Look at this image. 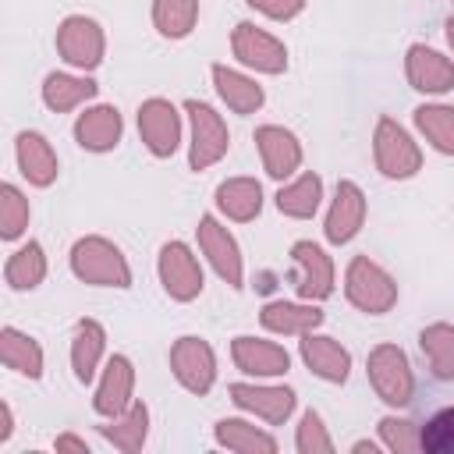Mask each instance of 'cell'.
Masks as SVG:
<instances>
[{"label": "cell", "instance_id": "6da1fadb", "mask_svg": "<svg viewBox=\"0 0 454 454\" xmlns=\"http://www.w3.org/2000/svg\"><path fill=\"white\" fill-rule=\"evenodd\" d=\"M71 273L82 280V284H92V287H131V262L128 255L103 234H85L71 245Z\"/></svg>", "mask_w": 454, "mask_h": 454}, {"label": "cell", "instance_id": "7a4b0ae2", "mask_svg": "<svg viewBox=\"0 0 454 454\" xmlns=\"http://www.w3.org/2000/svg\"><path fill=\"white\" fill-rule=\"evenodd\" d=\"M365 376L372 394L387 404V408H404L415 397V372L408 355L397 344H376L365 358Z\"/></svg>", "mask_w": 454, "mask_h": 454}, {"label": "cell", "instance_id": "3957f363", "mask_svg": "<svg viewBox=\"0 0 454 454\" xmlns=\"http://www.w3.org/2000/svg\"><path fill=\"white\" fill-rule=\"evenodd\" d=\"M344 294L358 312L387 316L397 305V280L369 255H355L344 270Z\"/></svg>", "mask_w": 454, "mask_h": 454}, {"label": "cell", "instance_id": "277c9868", "mask_svg": "<svg viewBox=\"0 0 454 454\" xmlns=\"http://www.w3.org/2000/svg\"><path fill=\"white\" fill-rule=\"evenodd\" d=\"M184 114H188V131H192L188 135V167L199 174L227 156L231 131H227V121L216 114V106H209L202 99H188Z\"/></svg>", "mask_w": 454, "mask_h": 454}, {"label": "cell", "instance_id": "5b68a950", "mask_svg": "<svg viewBox=\"0 0 454 454\" xmlns=\"http://www.w3.org/2000/svg\"><path fill=\"white\" fill-rule=\"evenodd\" d=\"M372 160H376V170L387 181H408V177H415L422 170V149H419V142L394 117H380L376 121V131H372Z\"/></svg>", "mask_w": 454, "mask_h": 454}, {"label": "cell", "instance_id": "8992f818", "mask_svg": "<svg viewBox=\"0 0 454 454\" xmlns=\"http://www.w3.org/2000/svg\"><path fill=\"white\" fill-rule=\"evenodd\" d=\"M57 53L64 64L78 67V71H96L103 64V53H106V35H103V25L89 14H67L60 25H57Z\"/></svg>", "mask_w": 454, "mask_h": 454}, {"label": "cell", "instance_id": "52a82bcc", "mask_svg": "<svg viewBox=\"0 0 454 454\" xmlns=\"http://www.w3.org/2000/svg\"><path fill=\"white\" fill-rule=\"evenodd\" d=\"M170 372L188 394H209L216 383V351L206 337L184 333L170 344Z\"/></svg>", "mask_w": 454, "mask_h": 454}, {"label": "cell", "instance_id": "ba28073f", "mask_svg": "<svg viewBox=\"0 0 454 454\" xmlns=\"http://www.w3.org/2000/svg\"><path fill=\"white\" fill-rule=\"evenodd\" d=\"M195 238H199V252L206 255V262L213 266V273L227 284V287H241L245 284V259H241V248L234 241V234L213 216H199V227H195Z\"/></svg>", "mask_w": 454, "mask_h": 454}, {"label": "cell", "instance_id": "9c48e42d", "mask_svg": "<svg viewBox=\"0 0 454 454\" xmlns=\"http://www.w3.org/2000/svg\"><path fill=\"white\" fill-rule=\"evenodd\" d=\"M231 53L238 57V64H245L248 71H259V74H284L287 71V46L273 32H266L252 21L234 25Z\"/></svg>", "mask_w": 454, "mask_h": 454}, {"label": "cell", "instance_id": "30bf717a", "mask_svg": "<svg viewBox=\"0 0 454 454\" xmlns=\"http://www.w3.org/2000/svg\"><path fill=\"white\" fill-rule=\"evenodd\" d=\"M156 277L167 291V298L174 301H195L206 287V277H202V266L195 259V252L184 245V241H167L156 255Z\"/></svg>", "mask_w": 454, "mask_h": 454}, {"label": "cell", "instance_id": "8fae6325", "mask_svg": "<svg viewBox=\"0 0 454 454\" xmlns=\"http://www.w3.org/2000/svg\"><path fill=\"white\" fill-rule=\"evenodd\" d=\"M291 266H294V291L298 298L305 301H323L333 294V284H337V270H333V259L323 245L316 241H294L291 245Z\"/></svg>", "mask_w": 454, "mask_h": 454}, {"label": "cell", "instance_id": "7c38bea8", "mask_svg": "<svg viewBox=\"0 0 454 454\" xmlns=\"http://www.w3.org/2000/svg\"><path fill=\"white\" fill-rule=\"evenodd\" d=\"M181 131H184V124H181V114L170 99L153 96L138 106V138L156 160H167L177 153Z\"/></svg>", "mask_w": 454, "mask_h": 454}, {"label": "cell", "instance_id": "4fadbf2b", "mask_svg": "<svg viewBox=\"0 0 454 454\" xmlns=\"http://www.w3.org/2000/svg\"><path fill=\"white\" fill-rule=\"evenodd\" d=\"M231 401L248 411L252 419H262L270 426H284L298 404V394L280 383H231Z\"/></svg>", "mask_w": 454, "mask_h": 454}, {"label": "cell", "instance_id": "5bb4252c", "mask_svg": "<svg viewBox=\"0 0 454 454\" xmlns=\"http://www.w3.org/2000/svg\"><path fill=\"white\" fill-rule=\"evenodd\" d=\"M365 192L355 184V181H337L333 188V199H330V209H326V220H323V234L330 245H348L358 238V231L365 227Z\"/></svg>", "mask_w": 454, "mask_h": 454}, {"label": "cell", "instance_id": "9a60e30c", "mask_svg": "<svg viewBox=\"0 0 454 454\" xmlns=\"http://www.w3.org/2000/svg\"><path fill=\"white\" fill-rule=\"evenodd\" d=\"M404 78L422 96H447L454 89V60L426 43H411L404 53Z\"/></svg>", "mask_w": 454, "mask_h": 454}, {"label": "cell", "instance_id": "2e32d148", "mask_svg": "<svg viewBox=\"0 0 454 454\" xmlns=\"http://www.w3.org/2000/svg\"><path fill=\"white\" fill-rule=\"evenodd\" d=\"M298 355H301L305 369L323 383H348V376H351V351L330 333H316V330L301 333Z\"/></svg>", "mask_w": 454, "mask_h": 454}, {"label": "cell", "instance_id": "e0dca14e", "mask_svg": "<svg viewBox=\"0 0 454 454\" xmlns=\"http://www.w3.org/2000/svg\"><path fill=\"white\" fill-rule=\"evenodd\" d=\"M135 401V365L128 355H110L99 369L96 394H92V411L103 419L121 415Z\"/></svg>", "mask_w": 454, "mask_h": 454}, {"label": "cell", "instance_id": "ac0fdd59", "mask_svg": "<svg viewBox=\"0 0 454 454\" xmlns=\"http://www.w3.org/2000/svg\"><path fill=\"white\" fill-rule=\"evenodd\" d=\"M255 149H259L262 170L273 181H287L301 167V142L284 124H259L255 128Z\"/></svg>", "mask_w": 454, "mask_h": 454}, {"label": "cell", "instance_id": "d6986e66", "mask_svg": "<svg viewBox=\"0 0 454 454\" xmlns=\"http://www.w3.org/2000/svg\"><path fill=\"white\" fill-rule=\"evenodd\" d=\"M231 358L252 380H277L291 369V355L277 340L252 337V333H241V337L231 340Z\"/></svg>", "mask_w": 454, "mask_h": 454}, {"label": "cell", "instance_id": "ffe728a7", "mask_svg": "<svg viewBox=\"0 0 454 454\" xmlns=\"http://www.w3.org/2000/svg\"><path fill=\"white\" fill-rule=\"evenodd\" d=\"M14 160H18V170L21 177L32 184V188H50L60 174V160L50 145V138L43 131H18L14 138Z\"/></svg>", "mask_w": 454, "mask_h": 454}, {"label": "cell", "instance_id": "44dd1931", "mask_svg": "<svg viewBox=\"0 0 454 454\" xmlns=\"http://www.w3.org/2000/svg\"><path fill=\"white\" fill-rule=\"evenodd\" d=\"M121 135H124V117L110 103H96L74 121V142L85 153H110L121 145Z\"/></svg>", "mask_w": 454, "mask_h": 454}, {"label": "cell", "instance_id": "7402d4cb", "mask_svg": "<svg viewBox=\"0 0 454 454\" xmlns=\"http://www.w3.org/2000/svg\"><path fill=\"white\" fill-rule=\"evenodd\" d=\"M323 309L316 305V301H284V298H277V301H266L262 305V312H259V323H262V330H270V333H280V337H301V333H309V330H319L323 326Z\"/></svg>", "mask_w": 454, "mask_h": 454}, {"label": "cell", "instance_id": "603a6c76", "mask_svg": "<svg viewBox=\"0 0 454 454\" xmlns=\"http://www.w3.org/2000/svg\"><path fill=\"white\" fill-rule=\"evenodd\" d=\"M106 362V330L96 319H78L71 330V372L78 383H92Z\"/></svg>", "mask_w": 454, "mask_h": 454}, {"label": "cell", "instance_id": "cb8c5ba5", "mask_svg": "<svg viewBox=\"0 0 454 454\" xmlns=\"http://www.w3.org/2000/svg\"><path fill=\"white\" fill-rule=\"evenodd\" d=\"M209 74H213V89H216V96H220V103H223L227 110L248 117V114H255V110L266 103V92H262V85H259L252 74L234 71V67H227V64H213Z\"/></svg>", "mask_w": 454, "mask_h": 454}, {"label": "cell", "instance_id": "d4e9b609", "mask_svg": "<svg viewBox=\"0 0 454 454\" xmlns=\"http://www.w3.org/2000/svg\"><path fill=\"white\" fill-rule=\"evenodd\" d=\"M99 85L89 74H71V71H50L43 78V103L53 114H71L78 106H85L89 99H96Z\"/></svg>", "mask_w": 454, "mask_h": 454}, {"label": "cell", "instance_id": "484cf974", "mask_svg": "<svg viewBox=\"0 0 454 454\" xmlns=\"http://www.w3.org/2000/svg\"><path fill=\"white\" fill-rule=\"evenodd\" d=\"M213 202L227 220L248 223L262 213V184L255 177H227V181L216 184Z\"/></svg>", "mask_w": 454, "mask_h": 454}, {"label": "cell", "instance_id": "4316f807", "mask_svg": "<svg viewBox=\"0 0 454 454\" xmlns=\"http://www.w3.org/2000/svg\"><path fill=\"white\" fill-rule=\"evenodd\" d=\"M99 433L114 450H124V454L142 450L145 440H149V404L145 401H131L121 415L106 419V426H99Z\"/></svg>", "mask_w": 454, "mask_h": 454}, {"label": "cell", "instance_id": "83f0119b", "mask_svg": "<svg viewBox=\"0 0 454 454\" xmlns=\"http://www.w3.org/2000/svg\"><path fill=\"white\" fill-rule=\"evenodd\" d=\"M0 362L18 372V376H28V380H39L43 376V365H46V355H43V344L28 333H21L18 326H4L0 330Z\"/></svg>", "mask_w": 454, "mask_h": 454}, {"label": "cell", "instance_id": "f1b7e54d", "mask_svg": "<svg viewBox=\"0 0 454 454\" xmlns=\"http://www.w3.org/2000/svg\"><path fill=\"white\" fill-rule=\"evenodd\" d=\"M213 440L234 454H273L277 450V436L255 426L252 419H220L213 426Z\"/></svg>", "mask_w": 454, "mask_h": 454}, {"label": "cell", "instance_id": "f546056e", "mask_svg": "<svg viewBox=\"0 0 454 454\" xmlns=\"http://www.w3.org/2000/svg\"><path fill=\"white\" fill-rule=\"evenodd\" d=\"M319 202H323V177L312 174V170L291 177V181L280 184V192H277V209H280L284 216H291V220H309V216H316Z\"/></svg>", "mask_w": 454, "mask_h": 454}, {"label": "cell", "instance_id": "4dcf8cb0", "mask_svg": "<svg viewBox=\"0 0 454 454\" xmlns=\"http://www.w3.org/2000/svg\"><path fill=\"white\" fill-rule=\"evenodd\" d=\"M419 348L422 358L429 365V372L443 383H454V326L450 323H429L419 333Z\"/></svg>", "mask_w": 454, "mask_h": 454}, {"label": "cell", "instance_id": "1f68e13d", "mask_svg": "<svg viewBox=\"0 0 454 454\" xmlns=\"http://www.w3.org/2000/svg\"><path fill=\"white\" fill-rule=\"evenodd\" d=\"M4 280L11 291H35L46 280V252L39 241H25L21 248L11 252L4 266Z\"/></svg>", "mask_w": 454, "mask_h": 454}, {"label": "cell", "instance_id": "d6a6232c", "mask_svg": "<svg viewBox=\"0 0 454 454\" xmlns=\"http://www.w3.org/2000/svg\"><path fill=\"white\" fill-rule=\"evenodd\" d=\"M419 135L443 156H454V106L450 103H422L415 106Z\"/></svg>", "mask_w": 454, "mask_h": 454}, {"label": "cell", "instance_id": "836d02e7", "mask_svg": "<svg viewBox=\"0 0 454 454\" xmlns=\"http://www.w3.org/2000/svg\"><path fill=\"white\" fill-rule=\"evenodd\" d=\"M153 25L163 39H188L199 25V0H153Z\"/></svg>", "mask_w": 454, "mask_h": 454}, {"label": "cell", "instance_id": "e575fe53", "mask_svg": "<svg viewBox=\"0 0 454 454\" xmlns=\"http://www.w3.org/2000/svg\"><path fill=\"white\" fill-rule=\"evenodd\" d=\"M32 220V209H28V199L21 195L18 184H0V238L4 241H18L25 234Z\"/></svg>", "mask_w": 454, "mask_h": 454}, {"label": "cell", "instance_id": "d590c367", "mask_svg": "<svg viewBox=\"0 0 454 454\" xmlns=\"http://www.w3.org/2000/svg\"><path fill=\"white\" fill-rule=\"evenodd\" d=\"M294 450L298 454H330L333 450V436L326 433V422L316 408L301 411V422L294 429Z\"/></svg>", "mask_w": 454, "mask_h": 454}, {"label": "cell", "instance_id": "8d00e7d4", "mask_svg": "<svg viewBox=\"0 0 454 454\" xmlns=\"http://www.w3.org/2000/svg\"><path fill=\"white\" fill-rule=\"evenodd\" d=\"M380 443H383L387 450H397V454L422 450L419 426H415L411 419H401V415H383V419H380Z\"/></svg>", "mask_w": 454, "mask_h": 454}, {"label": "cell", "instance_id": "74e56055", "mask_svg": "<svg viewBox=\"0 0 454 454\" xmlns=\"http://www.w3.org/2000/svg\"><path fill=\"white\" fill-rule=\"evenodd\" d=\"M422 450L429 454H454V404L440 408L426 426H419Z\"/></svg>", "mask_w": 454, "mask_h": 454}, {"label": "cell", "instance_id": "f35d334b", "mask_svg": "<svg viewBox=\"0 0 454 454\" xmlns=\"http://www.w3.org/2000/svg\"><path fill=\"white\" fill-rule=\"evenodd\" d=\"M245 4L252 11L273 18V21H291V18H298L305 11V0H245Z\"/></svg>", "mask_w": 454, "mask_h": 454}, {"label": "cell", "instance_id": "ab89813d", "mask_svg": "<svg viewBox=\"0 0 454 454\" xmlns=\"http://www.w3.org/2000/svg\"><path fill=\"white\" fill-rule=\"evenodd\" d=\"M53 450H78V454H89V443L85 436H74V433H60L53 440Z\"/></svg>", "mask_w": 454, "mask_h": 454}, {"label": "cell", "instance_id": "60d3db41", "mask_svg": "<svg viewBox=\"0 0 454 454\" xmlns=\"http://www.w3.org/2000/svg\"><path fill=\"white\" fill-rule=\"evenodd\" d=\"M11 436H14V408L4 401V404H0V447H4Z\"/></svg>", "mask_w": 454, "mask_h": 454}, {"label": "cell", "instance_id": "b9f144b4", "mask_svg": "<svg viewBox=\"0 0 454 454\" xmlns=\"http://www.w3.org/2000/svg\"><path fill=\"white\" fill-rule=\"evenodd\" d=\"M351 450H355V454H365V450H369V454H380V450H387V447H383V443H376V440H355V443H351Z\"/></svg>", "mask_w": 454, "mask_h": 454}, {"label": "cell", "instance_id": "7bdbcfd3", "mask_svg": "<svg viewBox=\"0 0 454 454\" xmlns=\"http://www.w3.org/2000/svg\"><path fill=\"white\" fill-rule=\"evenodd\" d=\"M443 32H447V46L454 50V18H447V21H443Z\"/></svg>", "mask_w": 454, "mask_h": 454}, {"label": "cell", "instance_id": "ee69618b", "mask_svg": "<svg viewBox=\"0 0 454 454\" xmlns=\"http://www.w3.org/2000/svg\"><path fill=\"white\" fill-rule=\"evenodd\" d=\"M450 4H454V0H450Z\"/></svg>", "mask_w": 454, "mask_h": 454}]
</instances>
